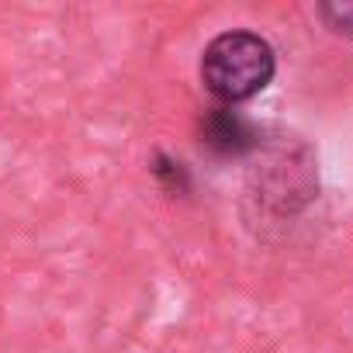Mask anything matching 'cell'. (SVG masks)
Returning <instances> with one entry per match:
<instances>
[{"label": "cell", "instance_id": "obj_1", "mask_svg": "<svg viewBox=\"0 0 353 353\" xmlns=\"http://www.w3.org/2000/svg\"><path fill=\"white\" fill-rule=\"evenodd\" d=\"M319 198V159L315 149L298 135H267L250 156L246 205L250 222L284 225L294 222Z\"/></svg>", "mask_w": 353, "mask_h": 353}, {"label": "cell", "instance_id": "obj_2", "mask_svg": "<svg viewBox=\"0 0 353 353\" xmlns=\"http://www.w3.org/2000/svg\"><path fill=\"white\" fill-rule=\"evenodd\" d=\"M277 73L274 46L250 28H229L215 35L201 52V83L219 104H246L260 97Z\"/></svg>", "mask_w": 353, "mask_h": 353}, {"label": "cell", "instance_id": "obj_3", "mask_svg": "<svg viewBox=\"0 0 353 353\" xmlns=\"http://www.w3.org/2000/svg\"><path fill=\"white\" fill-rule=\"evenodd\" d=\"M194 135H198L201 152L219 159V163L250 159L267 139V132L250 114H243L229 104H215V108L201 111V118L194 125Z\"/></svg>", "mask_w": 353, "mask_h": 353}, {"label": "cell", "instance_id": "obj_4", "mask_svg": "<svg viewBox=\"0 0 353 353\" xmlns=\"http://www.w3.org/2000/svg\"><path fill=\"white\" fill-rule=\"evenodd\" d=\"M149 173H152V181L159 184V191L170 194V198H188V194L194 191L191 170L184 166V159H176V156H170V152H163V149L152 152Z\"/></svg>", "mask_w": 353, "mask_h": 353}, {"label": "cell", "instance_id": "obj_5", "mask_svg": "<svg viewBox=\"0 0 353 353\" xmlns=\"http://www.w3.org/2000/svg\"><path fill=\"white\" fill-rule=\"evenodd\" d=\"M315 14L332 35L353 39V0H325L315 8Z\"/></svg>", "mask_w": 353, "mask_h": 353}]
</instances>
